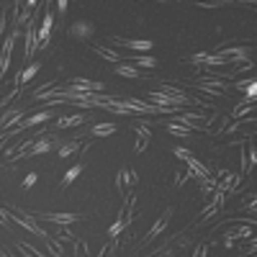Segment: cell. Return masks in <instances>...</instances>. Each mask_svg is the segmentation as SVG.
<instances>
[{
  "instance_id": "obj_1",
  "label": "cell",
  "mask_w": 257,
  "mask_h": 257,
  "mask_svg": "<svg viewBox=\"0 0 257 257\" xmlns=\"http://www.w3.org/2000/svg\"><path fill=\"white\" fill-rule=\"evenodd\" d=\"M6 216H8V221H13V224H18V226H24L26 231H31L34 237H39V239H47V237H49V234L36 224V216H29V213H13L11 208H6Z\"/></svg>"
},
{
  "instance_id": "obj_2",
  "label": "cell",
  "mask_w": 257,
  "mask_h": 257,
  "mask_svg": "<svg viewBox=\"0 0 257 257\" xmlns=\"http://www.w3.org/2000/svg\"><path fill=\"white\" fill-rule=\"evenodd\" d=\"M173 213H175V208L173 206H167L162 213H160V216H157V221L152 224V229H149L147 234H144V239H142V247H147V244H152L157 237H160V234L170 226V221H173Z\"/></svg>"
},
{
  "instance_id": "obj_3",
  "label": "cell",
  "mask_w": 257,
  "mask_h": 257,
  "mask_svg": "<svg viewBox=\"0 0 257 257\" xmlns=\"http://www.w3.org/2000/svg\"><path fill=\"white\" fill-rule=\"evenodd\" d=\"M137 183H139L137 170H132V167H121L118 170V175H116V190L123 196V201L132 196V190L137 188Z\"/></svg>"
},
{
  "instance_id": "obj_4",
  "label": "cell",
  "mask_w": 257,
  "mask_h": 257,
  "mask_svg": "<svg viewBox=\"0 0 257 257\" xmlns=\"http://www.w3.org/2000/svg\"><path fill=\"white\" fill-rule=\"evenodd\" d=\"M196 85H198L203 93L213 95V98H221V95L229 93V82L226 80H216V77H201Z\"/></svg>"
},
{
  "instance_id": "obj_5",
  "label": "cell",
  "mask_w": 257,
  "mask_h": 257,
  "mask_svg": "<svg viewBox=\"0 0 257 257\" xmlns=\"http://www.w3.org/2000/svg\"><path fill=\"white\" fill-rule=\"evenodd\" d=\"M134 134H137L134 149H137V152H144V149L149 147V142H152V126L144 123V121H137L134 123Z\"/></svg>"
},
{
  "instance_id": "obj_6",
  "label": "cell",
  "mask_w": 257,
  "mask_h": 257,
  "mask_svg": "<svg viewBox=\"0 0 257 257\" xmlns=\"http://www.w3.org/2000/svg\"><path fill=\"white\" fill-rule=\"evenodd\" d=\"M21 121H24V111L18 108V105H8V108L3 111V116H0V132H11V128Z\"/></svg>"
},
{
  "instance_id": "obj_7",
  "label": "cell",
  "mask_w": 257,
  "mask_h": 257,
  "mask_svg": "<svg viewBox=\"0 0 257 257\" xmlns=\"http://www.w3.org/2000/svg\"><path fill=\"white\" fill-rule=\"evenodd\" d=\"M52 26H54V13L47 11L44 13V21H41V26H36V39H39V49H44L52 39Z\"/></svg>"
},
{
  "instance_id": "obj_8",
  "label": "cell",
  "mask_w": 257,
  "mask_h": 257,
  "mask_svg": "<svg viewBox=\"0 0 257 257\" xmlns=\"http://www.w3.org/2000/svg\"><path fill=\"white\" fill-rule=\"evenodd\" d=\"M39 52V39H36V18H31L29 24H26V52H24V57H26V62L31 64V59H34V54Z\"/></svg>"
},
{
  "instance_id": "obj_9",
  "label": "cell",
  "mask_w": 257,
  "mask_h": 257,
  "mask_svg": "<svg viewBox=\"0 0 257 257\" xmlns=\"http://www.w3.org/2000/svg\"><path fill=\"white\" fill-rule=\"evenodd\" d=\"M36 219L49 221V224H57V226H70V224H77L82 216H80V213H39Z\"/></svg>"
},
{
  "instance_id": "obj_10",
  "label": "cell",
  "mask_w": 257,
  "mask_h": 257,
  "mask_svg": "<svg viewBox=\"0 0 257 257\" xmlns=\"http://www.w3.org/2000/svg\"><path fill=\"white\" fill-rule=\"evenodd\" d=\"M113 44H118V47H123V49H134V52H149L155 44L149 39H123V36H113L111 39Z\"/></svg>"
},
{
  "instance_id": "obj_11",
  "label": "cell",
  "mask_w": 257,
  "mask_h": 257,
  "mask_svg": "<svg viewBox=\"0 0 257 257\" xmlns=\"http://www.w3.org/2000/svg\"><path fill=\"white\" fill-rule=\"evenodd\" d=\"M93 34H95V24H93V21H75V24L70 26V36L80 39V41H88Z\"/></svg>"
},
{
  "instance_id": "obj_12",
  "label": "cell",
  "mask_w": 257,
  "mask_h": 257,
  "mask_svg": "<svg viewBox=\"0 0 257 257\" xmlns=\"http://www.w3.org/2000/svg\"><path fill=\"white\" fill-rule=\"evenodd\" d=\"M90 121V113H72V116H62L54 121V128H59V132H64V128H75V126H82Z\"/></svg>"
},
{
  "instance_id": "obj_13",
  "label": "cell",
  "mask_w": 257,
  "mask_h": 257,
  "mask_svg": "<svg viewBox=\"0 0 257 257\" xmlns=\"http://www.w3.org/2000/svg\"><path fill=\"white\" fill-rule=\"evenodd\" d=\"M39 70H41V62H31L26 70H21V72L16 75V88L24 90V88H26V82H29V80H34Z\"/></svg>"
},
{
  "instance_id": "obj_14",
  "label": "cell",
  "mask_w": 257,
  "mask_h": 257,
  "mask_svg": "<svg viewBox=\"0 0 257 257\" xmlns=\"http://www.w3.org/2000/svg\"><path fill=\"white\" fill-rule=\"evenodd\" d=\"M185 167H188V173H190V178H198V180H203V178H208L211 173H208V167L201 162V160H196V157H188L185 160Z\"/></svg>"
},
{
  "instance_id": "obj_15",
  "label": "cell",
  "mask_w": 257,
  "mask_h": 257,
  "mask_svg": "<svg viewBox=\"0 0 257 257\" xmlns=\"http://www.w3.org/2000/svg\"><path fill=\"white\" fill-rule=\"evenodd\" d=\"M52 116H54V111H41V113H34V116H26L24 121H21V128H34V126H39V123H47V121H52Z\"/></svg>"
},
{
  "instance_id": "obj_16",
  "label": "cell",
  "mask_w": 257,
  "mask_h": 257,
  "mask_svg": "<svg viewBox=\"0 0 257 257\" xmlns=\"http://www.w3.org/2000/svg\"><path fill=\"white\" fill-rule=\"evenodd\" d=\"M70 85H72V88H77V90H82V93H100V90L105 88L103 82H93V80H82V77L72 80Z\"/></svg>"
},
{
  "instance_id": "obj_17",
  "label": "cell",
  "mask_w": 257,
  "mask_h": 257,
  "mask_svg": "<svg viewBox=\"0 0 257 257\" xmlns=\"http://www.w3.org/2000/svg\"><path fill=\"white\" fill-rule=\"evenodd\" d=\"M118 132V126L113 123V121H105V123H95L93 128H90V137L93 139H100V137H111V134H116Z\"/></svg>"
},
{
  "instance_id": "obj_18",
  "label": "cell",
  "mask_w": 257,
  "mask_h": 257,
  "mask_svg": "<svg viewBox=\"0 0 257 257\" xmlns=\"http://www.w3.org/2000/svg\"><path fill=\"white\" fill-rule=\"evenodd\" d=\"M113 72H116L118 77H128V80H139V77H144V72H139V70L134 67V64H126V62L116 64Z\"/></svg>"
},
{
  "instance_id": "obj_19",
  "label": "cell",
  "mask_w": 257,
  "mask_h": 257,
  "mask_svg": "<svg viewBox=\"0 0 257 257\" xmlns=\"http://www.w3.org/2000/svg\"><path fill=\"white\" fill-rule=\"evenodd\" d=\"M93 52H95L98 57H103V59L113 62V64H121V62H123V54H121V52H113L111 47H103V44H100V47H95Z\"/></svg>"
},
{
  "instance_id": "obj_20",
  "label": "cell",
  "mask_w": 257,
  "mask_h": 257,
  "mask_svg": "<svg viewBox=\"0 0 257 257\" xmlns=\"http://www.w3.org/2000/svg\"><path fill=\"white\" fill-rule=\"evenodd\" d=\"M157 64H160V59L157 57H152V54H139V57H134V67L139 70H155L157 67Z\"/></svg>"
},
{
  "instance_id": "obj_21",
  "label": "cell",
  "mask_w": 257,
  "mask_h": 257,
  "mask_svg": "<svg viewBox=\"0 0 257 257\" xmlns=\"http://www.w3.org/2000/svg\"><path fill=\"white\" fill-rule=\"evenodd\" d=\"M85 144H80V139H70V142H64V144H59V157L62 160H67L70 155H75V152H80Z\"/></svg>"
},
{
  "instance_id": "obj_22",
  "label": "cell",
  "mask_w": 257,
  "mask_h": 257,
  "mask_svg": "<svg viewBox=\"0 0 257 257\" xmlns=\"http://www.w3.org/2000/svg\"><path fill=\"white\" fill-rule=\"evenodd\" d=\"M128 224H132V219H126V216H121V213H118V221H116V224H113L108 231H105V237L116 242V239H118V234H121V231H123Z\"/></svg>"
},
{
  "instance_id": "obj_23",
  "label": "cell",
  "mask_w": 257,
  "mask_h": 257,
  "mask_svg": "<svg viewBox=\"0 0 257 257\" xmlns=\"http://www.w3.org/2000/svg\"><path fill=\"white\" fill-rule=\"evenodd\" d=\"M80 173H82V165H72L70 170H67V173H64L62 175V183H59V188H70L77 178H80Z\"/></svg>"
},
{
  "instance_id": "obj_24",
  "label": "cell",
  "mask_w": 257,
  "mask_h": 257,
  "mask_svg": "<svg viewBox=\"0 0 257 257\" xmlns=\"http://www.w3.org/2000/svg\"><path fill=\"white\" fill-rule=\"evenodd\" d=\"M165 128H167V132L173 134V137H180V139H183V137H190V128L183 126V123H175V121H167Z\"/></svg>"
},
{
  "instance_id": "obj_25",
  "label": "cell",
  "mask_w": 257,
  "mask_h": 257,
  "mask_svg": "<svg viewBox=\"0 0 257 257\" xmlns=\"http://www.w3.org/2000/svg\"><path fill=\"white\" fill-rule=\"evenodd\" d=\"M237 88H239V90H247V98H244V100H252V103H254V93H257V82H254V77H252L249 82H237Z\"/></svg>"
},
{
  "instance_id": "obj_26",
  "label": "cell",
  "mask_w": 257,
  "mask_h": 257,
  "mask_svg": "<svg viewBox=\"0 0 257 257\" xmlns=\"http://www.w3.org/2000/svg\"><path fill=\"white\" fill-rule=\"evenodd\" d=\"M249 111H252V100H242L239 105H234L231 116H234V118H244V116H247Z\"/></svg>"
},
{
  "instance_id": "obj_27",
  "label": "cell",
  "mask_w": 257,
  "mask_h": 257,
  "mask_svg": "<svg viewBox=\"0 0 257 257\" xmlns=\"http://www.w3.org/2000/svg\"><path fill=\"white\" fill-rule=\"evenodd\" d=\"M41 242H47V247H49V252L54 254V257H64V249H62V244L52 237V234H49V237L47 239H41Z\"/></svg>"
},
{
  "instance_id": "obj_28",
  "label": "cell",
  "mask_w": 257,
  "mask_h": 257,
  "mask_svg": "<svg viewBox=\"0 0 257 257\" xmlns=\"http://www.w3.org/2000/svg\"><path fill=\"white\" fill-rule=\"evenodd\" d=\"M75 257H90V244L85 239H75Z\"/></svg>"
},
{
  "instance_id": "obj_29",
  "label": "cell",
  "mask_w": 257,
  "mask_h": 257,
  "mask_svg": "<svg viewBox=\"0 0 257 257\" xmlns=\"http://www.w3.org/2000/svg\"><path fill=\"white\" fill-rule=\"evenodd\" d=\"M190 180V173H188V167L185 170H178L175 173V178H173V188H183L185 183Z\"/></svg>"
},
{
  "instance_id": "obj_30",
  "label": "cell",
  "mask_w": 257,
  "mask_h": 257,
  "mask_svg": "<svg viewBox=\"0 0 257 257\" xmlns=\"http://www.w3.org/2000/svg\"><path fill=\"white\" fill-rule=\"evenodd\" d=\"M219 211H221L219 206H213V203L208 201V206H206V208H203V213H201V216H203V219H201V224L211 221V219H213V213H219Z\"/></svg>"
},
{
  "instance_id": "obj_31",
  "label": "cell",
  "mask_w": 257,
  "mask_h": 257,
  "mask_svg": "<svg viewBox=\"0 0 257 257\" xmlns=\"http://www.w3.org/2000/svg\"><path fill=\"white\" fill-rule=\"evenodd\" d=\"M59 242H75V234L67 226H59Z\"/></svg>"
},
{
  "instance_id": "obj_32",
  "label": "cell",
  "mask_w": 257,
  "mask_h": 257,
  "mask_svg": "<svg viewBox=\"0 0 257 257\" xmlns=\"http://www.w3.org/2000/svg\"><path fill=\"white\" fill-rule=\"evenodd\" d=\"M173 155H175L178 160H183V162H185L193 152H190V149H185V147H175V149H173Z\"/></svg>"
},
{
  "instance_id": "obj_33",
  "label": "cell",
  "mask_w": 257,
  "mask_h": 257,
  "mask_svg": "<svg viewBox=\"0 0 257 257\" xmlns=\"http://www.w3.org/2000/svg\"><path fill=\"white\" fill-rule=\"evenodd\" d=\"M36 180H39V175H36V173H29V175L24 178V190L34 188V185H36Z\"/></svg>"
},
{
  "instance_id": "obj_34",
  "label": "cell",
  "mask_w": 257,
  "mask_h": 257,
  "mask_svg": "<svg viewBox=\"0 0 257 257\" xmlns=\"http://www.w3.org/2000/svg\"><path fill=\"white\" fill-rule=\"evenodd\" d=\"M57 11L64 16V13H67V0H59V3H57Z\"/></svg>"
}]
</instances>
